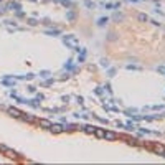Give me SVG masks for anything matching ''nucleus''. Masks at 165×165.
Segmentation results:
<instances>
[{"label": "nucleus", "mask_w": 165, "mask_h": 165, "mask_svg": "<svg viewBox=\"0 0 165 165\" xmlns=\"http://www.w3.org/2000/svg\"><path fill=\"white\" fill-rule=\"evenodd\" d=\"M104 132L106 131H104V129H101V127H96L94 129V135L99 137V139H104Z\"/></svg>", "instance_id": "9"}, {"label": "nucleus", "mask_w": 165, "mask_h": 165, "mask_svg": "<svg viewBox=\"0 0 165 165\" xmlns=\"http://www.w3.org/2000/svg\"><path fill=\"white\" fill-rule=\"evenodd\" d=\"M63 43L66 45V46H71V48H74L76 51H79V46H78V38L74 37V35H66V37H63Z\"/></svg>", "instance_id": "1"}, {"label": "nucleus", "mask_w": 165, "mask_h": 165, "mask_svg": "<svg viewBox=\"0 0 165 165\" xmlns=\"http://www.w3.org/2000/svg\"><path fill=\"white\" fill-rule=\"evenodd\" d=\"M50 131L53 134H61V132H64V129H63V126H60V124H51Z\"/></svg>", "instance_id": "6"}, {"label": "nucleus", "mask_w": 165, "mask_h": 165, "mask_svg": "<svg viewBox=\"0 0 165 165\" xmlns=\"http://www.w3.org/2000/svg\"><path fill=\"white\" fill-rule=\"evenodd\" d=\"M7 112L12 116V117H17V119H20L21 116H23V112H21L20 109H17V107H7Z\"/></svg>", "instance_id": "3"}, {"label": "nucleus", "mask_w": 165, "mask_h": 165, "mask_svg": "<svg viewBox=\"0 0 165 165\" xmlns=\"http://www.w3.org/2000/svg\"><path fill=\"white\" fill-rule=\"evenodd\" d=\"M26 23H28L30 26H35V25H38V21L35 20V18H28V20H26Z\"/></svg>", "instance_id": "21"}, {"label": "nucleus", "mask_w": 165, "mask_h": 165, "mask_svg": "<svg viewBox=\"0 0 165 165\" xmlns=\"http://www.w3.org/2000/svg\"><path fill=\"white\" fill-rule=\"evenodd\" d=\"M94 129H96L94 126H84V127H83V131H84V132H88V134H94Z\"/></svg>", "instance_id": "16"}, {"label": "nucleus", "mask_w": 165, "mask_h": 165, "mask_svg": "<svg viewBox=\"0 0 165 165\" xmlns=\"http://www.w3.org/2000/svg\"><path fill=\"white\" fill-rule=\"evenodd\" d=\"M104 7H106V8H116V7L112 5V3H106V5H104Z\"/></svg>", "instance_id": "29"}, {"label": "nucleus", "mask_w": 165, "mask_h": 165, "mask_svg": "<svg viewBox=\"0 0 165 165\" xmlns=\"http://www.w3.org/2000/svg\"><path fill=\"white\" fill-rule=\"evenodd\" d=\"M60 3H63L64 7H73V5H74L73 0H60Z\"/></svg>", "instance_id": "18"}, {"label": "nucleus", "mask_w": 165, "mask_h": 165, "mask_svg": "<svg viewBox=\"0 0 165 165\" xmlns=\"http://www.w3.org/2000/svg\"><path fill=\"white\" fill-rule=\"evenodd\" d=\"M150 23H152V25H155V26H160V23H159V21H155V20H152Z\"/></svg>", "instance_id": "32"}, {"label": "nucleus", "mask_w": 165, "mask_h": 165, "mask_svg": "<svg viewBox=\"0 0 165 165\" xmlns=\"http://www.w3.org/2000/svg\"><path fill=\"white\" fill-rule=\"evenodd\" d=\"M30 2H37V0H30Z\"/></svg>", "instance_id": "36"}, {"label": "nucleus", "mask_w": 165, "mask_h": 165, "mask_svg": "<svg viewBox=\"0 0 165 165\" xmlns=\"http://www.w3.org/2000/svg\"><path fill=\"white\" fill-rule=\"evenodd\" d=\"M101 66H104V68H107V66H109V61H107V60H101Z\"/></svg>", "instance_id": "23"}, {"label": "nucleus", "mask_w": 165, "mask_h": 165, "mask_svg": "<svg viewBox=\"0 0 165 165\" xmlns=\"http://www.w3.org/2000/svg\"><path fill=\"white\" fill-rule=\"evenodd\" d=\"M5 149H7L5 145H3V144H0V152H3V150H5Z\"/></svg>", "instance_id": "33"}, {"label": "nucleus", "mask_w": 165, "mask_h": 165, "mask_svg": "<svg viewBox=\"0 0 165 165\" xmlns=\"http://www.w3.org/2000/svg\"><path fill=\"white\" fill-rule=\"evenodd\" d=\"M126 127H127V129H132V131H134V129H135V126H134L132 122H127V124H126Z\"/></svg>", "instance_id": "25"}, {"label": "nucleus", "mask_w": 165, "mask_h": 165, "mask_svg": "<svg viewBox=\"0 0 165 165\" xmlns=\"http://www.w3.org/2000/svg\"><path fill=\"white\" fill-rule=\"evenodd\" d=\"M40 76H41V78H48V76H50V71H41Z\"/></svg>", "instance_id": "22"}, {"label": "nucleus", "mask_w": 165, "mask_h": 165, "mask_svg": "<svg viewBox=\"0 0 165 165\" xmlns=\"http://www.w3.org/2000/svg\"><path fill=\"white\" fill-rule=\"evenodd\" d=\"M5 10H15V12H20L21 10V5L18 2H8L5 5Z\"/></svg>", "instance_id": "4"}, {"label": "nucleus", "mask_w": 165, "mask_h": 165, "mask_svg": "<svg viewBox=\"0 0 165 165\" xmlns=\"http://www.w3.org/2000/svg\"><path fill=\"white\" fill-rule=\"evenodd\" d=\"M150 150H152V152H155V154H159V155H163L165 154V147L162 145V144H152L149 147Z\"/></svg>", "instance_id": "2"}, {"label": "nucleus", "mask_w": 165, "mask_h": 165, "mask_svg": "<svg viewBox=\"0 0 165 165\" xmlns=\"http://www.w3.org/2000/svg\"><path fill=\"white\" fill-rule=\"evenodd\" d=\"M107 73H109V76H114V74H116V69H114V68H109Z\"/></svg>", "instance_id": "26"}, {"label": "nucleus", "mask_w": 165, "mask_h": 165, "mask_svg": "<svg viewBox=\"0 0 165 165\" xmlns=\"http://www.w3.org/2000/svg\"><path fill=\"white\" fill-rule=\"evenodd\" d=\"M3 154H5L8 159H17V154L13 152V150H10V149H8V147H7L5 150H3Z\"/></svg>", "instance_id": "10"}, {"label": "nucleus", "mask_w": 165, "mask_h": 165, "mask_svg": "<svg viewBox=\"0 0 165 165\" xmlns=\"http://www.w3.org/2000/svg\"><path fill=\"white\" fill-rule=\"evenodd\" d=\"M66 18H68L69 21H73L74 18H76V12H74V10H68V12H66Z\"/></svg>", "instance_id": "11"}, {"label": "nucleus", "mask_w": 165, "mask_h": 165, "mask_svg": "<svg viewBox=\"0 0 165 165\" xmlns=\"http://www.w3.org/2000/svg\"><path fill=\"white\" fill-rule=\"evenodd\" d=\"M64 69H69V71H76V68L73 66V61L68 60V63H64Z\"/></svg>", "instance_id": "14"}, {"label": "nucleus", "mask_w": 165, "mask_h": 165, "mask_svg": "<svg viewBox=\"0 0 165 165\" xmlns=\"http://www.w3.org/2000/svg\"><path fill=\"white\" fill-rule=\"evenodd\" d=\"M137 20L139 21H149V17H147L145 13H139V15H137Z\"/></svg>", "instance_id": "17"}, {"label": "nucleus", "mask_w": 165, "mask_h": 165, "mask_svg": "<svg viewBox=\"0 0 165 165\" xmlns=\"http://www.w3.org/2000/svg\"><path fill=\"white\" fill-rule=\"evenodd\" d=\"M40 124V127H43V129H50L51 127V121H48V119H40V121H37Z\"/></svg>", "instance_id": "8"}, {"label": "nucleus", "mask_w": 165, "mask_h": 165, "mask_svg": "<svg viewBox=\"0 0 165 165\" xmlns=\"http://www.w3.org/2000/svg\"><path fill=\"white\" fill-rule=\"evenodd\" d=\"M109 40H116V35L114 33H109Z\"/></svg>", "instance_id": "34"}, {"label": "nucleus", "mask_w": 165, "mask_h": 165, "mask_svg": "<svg viewBox=\"0 0 165 165\" xmlns=\"http://www.w3.org/2000/svg\"><path fill=\"white\" fill-rule=\"evenodd\" d=\"M163 157H165V154H163Z\"/></svg>", "instance_id": "39"}, {"label": "nucleus", "mask_w": 165, "mask_h": 165, "mask_svg": "<svg viewBox=\"0 0 165 165\" xmlns=\"http://www.w3.org/2000/svg\"><path fill=\"white\" fill-rule=\"evenodd\" d=\"M157 71H159V73H162V74H165V68H163V66H159Z\"/></svg>", "instance_id": "27"}, {"label": "nucleus", "mask_w": 165, "mask_h": 165, "mask_svg": "<svg viewBox=\"0 0 165 165\" xmlns=\"http://www.w3.org/2000/svg\"><path fill=\"white\" fill-rule=\"evenodd\" d=\"M46 35H50V37H58V35H61V32L58 28H55V30H46V32H45Z\"/></svg>", "instance_id": "12"}, {"label": "nucleus", "mask_w": 165, "mask_h": 165, "mask_svg": "<svg viewBox=\"0 0 165 165\" xmlns=\"http://www.w3.org/2000/svg\"><path fill=\"white\" fill-rule=\"evenodd\" d=\"M84 60H86V55H83V53H81V55H79V58H78V61H79V63H83Z\"/></svg>", "instance_id": "24"}, {"label": "nucleus", "mask_w": 165, "mask_h": 165, "mask_svg": "<svg viewBox=\"0 0 165 165\" xmlns=\"http://www.w3.org/2000/svg\"><path fill=\"white\" fill-rule=\"evenodd\" d=\"M107 21H109V18H107V17H101V18L97 20V25H99V26H104L106 23H107Z\"/></svg>", "instance_id": "15"}, {"label": "nucleus", "mask_w": 165, "mask_h": 165, "mask_svg": "<svg viewBox=\"0 0 165 165\" xmlns=\"http://www.w3.org/2000/svg\"><path fill=\"white\" fill-rule=\"evenodd\" d=\"M96 94H102V88H96Z\"/></svg>", "instance_id": "28"}, {"label": "nucleus", "mask_w": 165, "mask_h": 165, "mask_svg": "<svg viewBox=\"0 0 165 165\" xmlns=\"http://www.w3.org/2000/svg\"><path fill=\"white\" fill-rule=\"evenodd\" d=\"M0 2H3V0H0Z\"/></svg>", "instance_id": "38"}, {"label": "nucleus", "mask_w": 165, "mask_h": 165, "mask_svg": "<svg viewBox=\"0 0 165 165\" xmlns=\"http://www.w3.org/2000/svg\"><path fill=\"white\" fill-rule=\"evenodd\" d=\"M112 18H114L116 21H119V20H124V15H122V13H114Z\"/></svg>", "instance_id": "20"}, {"label": "nucleus", "mask_w": 165, "mask_h": 165, "mask_svg": "<svg viewBox=\"0 0 165 165\" xmlns=\"http://www.w3.org/2000/svg\"><path fill=\"white\" fill-rule=\"evenodd\" d=\"M129 2H140V0H129Z\"/></svg>", "instance_id": "35"}, {"label": "nucleus", "mask_w": 165, "mask_h": 165, "mask_svg": "<svg viewBox=\"0 0 165 165\" xmlns=\"http://www.w3.org/2000/svg\"><path fill=\"white\" fill-rule=\"evenodd\" d=\"M55 2H60V0H55Z\"/></svg>", "instance_id": "37"}, {"label": "nucleus", "mask_w": 165, "mask_h": 165, "mask_svg": "<svg viewBox=\"0 0 165 165\" xmlns=\"http://www.w3.org/2000/svg\"><path fill=\"white\" fill-rule=\"evenodd\" d=\"M23 15H25L23 12H17V17H18V18H21V17H23Z\"/></svg>", "instance_id": "30"}, {"label": "nucleus", "mask_w": 165, "mask_h": 165, "mask_svg": "<svg viewBox=\"0 0 165 165\" xmlns=\"http://www.w3.org/2000/svg\"><path fill=\"white\" fill-rule=\"evenodd\" d=\"M21 121H25V122H30V124H33V122H37V119H35V116H32V114H25L23 112V116H21Z\"/></svg>", "instance_id": "7"}, {"label": "nucleus", "mask_w": 165, "mask_h": 165, "mask_svg": "<svg viewBox=\"0 0 165 165\" xmlns=\"http://www.w3.org/2000/svg\"><path fill=\"white\" fill-rule=\"evenodd\" d=\"M63 129H64V131H76V129H78V126H74V124H64V126H63Z\"/></svg>", "instance_id": "13"}, {"label": "nucleus", "mask_w": 165, "mask_h": 165, "mask_svg": "<svg viewBox=\"0 0 165 165\" xmlns=\"http://www.w3.org/2000/svg\"><path fill=\"white\" fill-rule=\"evenodd\" d=\"M84 5H86L88 8H94V7H96V3H94V2H91V0H86V2H84Z\"/></svg>", "instance_id": "19"}, {"label": "nucleus", "mask_w": 165, "mask_h": 165, "mask_svg": "<svg viewBox=\"0 0 165 165\" xmlns=\"http://www.w3.org/2000/svg\"><path fill=\"white\" fill-rule=\"evenodd\" d=\"M104 139L106 140H116V139H119V135L116 132H112V131H106L104 132Z\"/></svg>", "instance_id": "5"}, {"label": "nucleus", "mask_w": 165, "mask_h": 165, "mask_svg": "<svg viewBox=\"0 0 165 165\" xmlns=\"http://www.w3.org/2000/svg\"><path fill=\"white\" fill-rule=\"evenodd\" d=\"M28 91H30V92H35V91H37V89H35L33 86H28Z\"/></svg>", "instance_id": "31"}]
</instances>
